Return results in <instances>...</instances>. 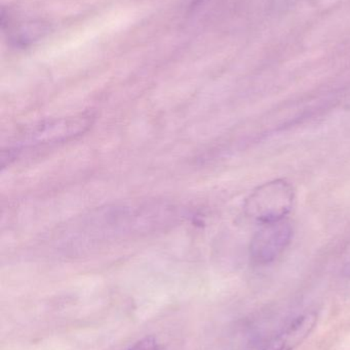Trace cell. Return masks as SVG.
<instances>
[{"mask_svg":"<svg viewBox=\"0 0 350 350\" xmlns=\"http://www.w3.org/2000/svg\"><path fill=\"white\" fill-rule=\"evenodd\" d=\"M345 275H350V265L345 267Z\"/></svg>","mask_w":350,"mask_h":350,"instance_id":"cell-5","label":"cell"},{"mask_svg":"<svg viewBox=\"0 0 350 350\" xmlns=\"http://www.w3.org/2000/svg\"><path fill=\"white\" fill-rule=\"evenodd\" d=\"M127 350H160V343L153 336H147L136 342Z\"/></svg>","mask_w":350,"mask_h":350,"instance_id":"cell-4","label":"cell"},{"mask_svg":"<svg viewBox=\"0 0 350 350\" xmlns=\"http://www.w3.org/2000/svg\"><path fill=\"white\" fill-rule=\"evenodd\" d=\"M318 322L314 312H308L296 318L281 334L273 338L263 350H294L314 331Z\"/></svg>","mask_w":350,"mask_h":350,"instance_id":"cell-3","label":"cell"},{"mask_svg":"<svg viewBox=\"0 0 350 350\" xmlns=\"http://www.w3.org/2000/svg\"><path fill=\"white\" fill-rule=\"evenodd\" d=\"M295 191L286 179H273L253 191L245 204L247 216L260 224L281 221L291 212Z\"/></svg>","mask_w":350,"mask_h":350,"instance_id":"cell-1","label":"cell"},{"mask_svg":"<svg viewBox=\"0 0 350 350\" xmlns=\"http://www.w3.org/2000/svg\"><path fill=\"white\" fill-rule=\"evenodd\" d=\"M291 224L281 221L261 224L250 243V256L257 265H268L287 249L292 241Z\"/></svg>","mask_w":350,"mask_h":350,"instance_id":"cell-2","label":"cell"}]
</instances>
